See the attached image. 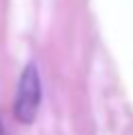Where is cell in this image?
Returning <instances> with one entry per match:
<instances>
[{
	"instance_id": "obj_1",
	"label": "cell",
	"mask_w": 133,
	"mask_h": 135,
	"mask_svg": "<svg viewBox=\"0 0 133 135\" xmlns=\"http://www.w3.org/2000/svg\"><path fill=\"white\" fill-rule=\"evenodd\" d=\"M42 100V86H40V75H38L36 64H29L20 75L18 91H16V102H13V113L22 124L33 122Z\"/></svg>"
},
{
	"instance_id": "obj_2",
	"label": "cell",
	"mask_w": 133,
	"mask_h": 135,
	"mask_svg": "<svg viewBox=\"0 0 133 135\" xmlns=\"http://www.w3.org/2000/svg\"><path fill=\"white\" fill-rule=\"evenodd\" d=\"M0 135H2V124H0Z\"/></svg>"
}]
</instances>
